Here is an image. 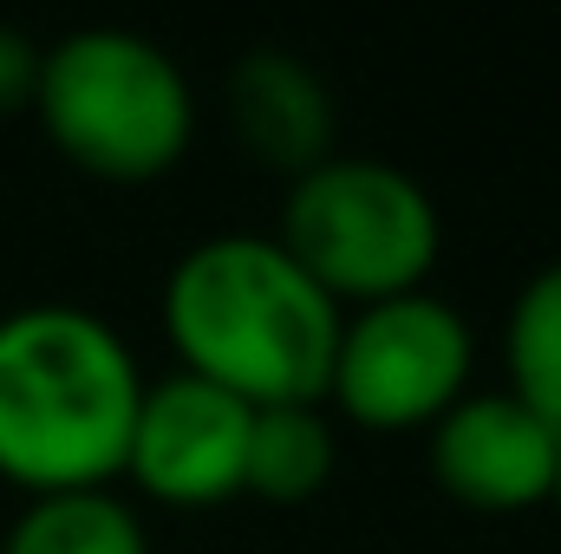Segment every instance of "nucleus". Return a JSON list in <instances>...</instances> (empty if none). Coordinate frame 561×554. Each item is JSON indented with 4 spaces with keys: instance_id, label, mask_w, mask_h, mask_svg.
Returning a JSON list of instances; mask_svg holds the SVG:
<instances>
[{
    "instance_id": "nucleus-9",
    "label": "nucleus",
    "mask_w": 561,
    "mask_h": 554,
    "mask_svg": "<svg viewBox=\"0 0 561 554\" xmlns=\"http://www.w3.org/2000/svg\"><path fill=\"white\" fill-rule=\"evenodd\" d=\"M340 437L327 405H275L249 424V457H242V496L262 503H307L333 483Z\"/></svg>"
},
{
    "instance_id": "nucleus-12",
    "label": "nucleus",
    "mask_w": 561,
    "mask_h": 554,
    "mask_svg": "<svg viewBox=\"0 0 561 554\" xmlns=\"http://www.w3.org/2000/svg\"><path fill=\"white\" fill-rule=\"evenodd\" d=\"M33 79H39V46L13 26H0V118L33 112Z\"/></svg>"
},
{
    "instance_id": "nucleus-3",
    "label": "nucleus",
    "mask_w": 561,
    "mask_h": 554,
    "mask_svg": "<svg viewBox=\"0 0 561 554\" xmlns=\"http://www.w3.org/2000/svg\"><path fill=\"white\" fill-rule=\"evenodd\" d=\"M33 118L72 170L99 183H157L196 143V92L157 39L79 26L39 46Z\"/></svg>"
},
{
    "instance_id": "nucleus-2",
    "label": "nucleus",
    "mask_w": 561,
    "mask_h": 554,
    "mask_svg": "<svg viewBox=\"0 0 561 554\" xmlns=\"http://www.w3.org/2000/svg\"><path fill=\"white\" fill-rule=\"evenodd\" d=\"M163 339L176 372L222 385L249 412L320 405L340 346V307L275 235L236 229L176 255L163 280Z\"/></svg>"
},
{
    "instance_id": "nucleus-4",
    "label": "nucleus",
    "mask_w": 561,
    "mask_h": 554,
    "mask_svg": "<svg viewBox=\"0 0 561 554\" xmlns=\"http://www.w3.org/2000/svg\"><path fill=\"white\" fill-rule=\"evenodd\" d=\"M275 242L340 307L419 293L444 255V216L412 170L386 157H327L287 183Z\"/></svg>"
},
{
    "instance_id": "nucleus-7",
    "label": "nucleus",
    "mask_w": 561,
    "mask_h": 554,
    "mask_svg": "<svg viewBox=\"0 0 561 554\" xmlns=\"http://www.w3.org/2000/svg\"><path fill=\"white\" fill-rule=\"evenodd\" d=\"M424 457L444 496L483 516H523L556 496L561 430L510 392H463L424 430Z\"/></svg>"
},
{
    "instance_id": "nucleus-1",
    "label": "nucleus",
    "mask_w": 561,
    "mask_h": 554,
    "mask_svg": "<svg viewBox=\"0 0 561 554\" xmlns=\"http://www.w3.org/2000/svg\"><path fill=\"white\" fill-rule=\"evenodd\" d=\"M144 385L131 339L105 313L72 300L0 313V483L20 496L112 489Z\"/></svg>"
},
{
    "instance_id": "nucleus-11",
    "label": "nucleus",
    "mask_w": 561,
    "mask_h": 554,
    "mask_svg": "<svg viewBox=\"0 0 561 554\" xmlns=\"http://www.w3.org/2000/svg\"><path fill=\"white\" fill-rule=\"evenodd\" d=\"M503 366H510L503 392L561 430V262L536 268L516 287L503 320Z\"/></svg>"
},
{
    "instance_id": "nucleus-6",
    "label": "nucleus",
    "mask_w": 561,
    "mask_h": 554,
    "mask_svg": "<svg viewBox=\"0 0 561 554\" xmlns=\"http://www.w3.org/2000/svg\"><path fill=\"white\" fill-rule=\"evenodd\" d=\"M255 412L229 399L209 379L170 372L144 385L138 424L125 443V476L163 509H216L242 496V457H249Z\"/></svg>"
},
{
    "instance_id": "nucleus-13",
    "label": "nucleus",
    "mask_w": 561,
    "mask_h": 554,
    "mask_svg": "<svg viewBox=\"0 0 561 554\" xmlns=\"http://www.w3.org/2000/svg\"><path fill=\"white\" fill-rule=\"evenodd\" d=\"M549 503H556V516H561V463H556V496H549Z\"/></svg>"
},
{
    "instance_id": "nucleus-8",
    "label": "nucleus",
    "mask_w": 561,
    "mask_h": 554,
    "mask_svg": "<svg viewBox=\"0 0 561 554\" xmlns=\"http://www.w3.org/2000/svg\"><path fill=\"white\" fill-rule=\"evenodd\" d=\"M222 99H229V125H236L242 150L262 170H275V176L294 183V176H307L313 163L333 157V125H340L333 118V92H327V79L300 53L249 46L229 66Z\"/></svg>"
},
{
    "instance_id": "nucleus-10",
    "label": "nucleus",
    "mask_w": 561,
    "mask_h": 554,
    "mask_svg": "<svg viewBox=\"0 0 561 554\" xmlns=\"http://www.w3.org/2000/svg\"><path fill=\"white\" fill-rule=\"evenodd\" d=\"M0 554H150V535L118 489H66L26 496Z\"/></svg>"
},
{
    "instance_id": "nucleus-5",
    "label": "nucleus",
    "mask_w": 561,
    "mask_h": 554,
    "mask_svg": "<svg viewBox=\"0 0 561 554\" xmlns=\"http://www.w3.org/2000/svg\"><path fill=\"white\" fill-rule=\"evenodd\" d=\"M470 366H477L470 320L444 293L419 287L340 313L327 399L359 430H431L470 392Z\"/></svg>"
}]
</instances>
